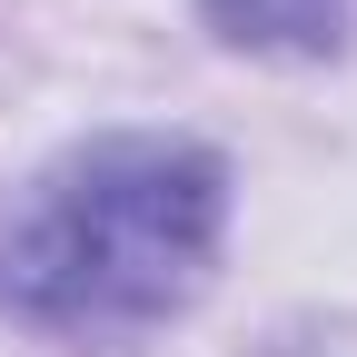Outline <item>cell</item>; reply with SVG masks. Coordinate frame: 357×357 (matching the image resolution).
<instances>
[{"instance_id":"2","label":"cell","mask_w":357,"mask_h":357,"mask_svg":"<svg viewBox=\"0 0 357 357\" xmlns=\"http://www.w3.org/2000/svg\"><path fill=\"white\" fill-rule=\"evenodd\" d=\"M347 0H218V20H238V40H337Z\"/></svg>"},{"instance_id":"1","label":"cell","mask_w":357,"mask_h":357,"mask_svg":"<svg viewBox=\"0 0 357 357\" xmlns=\"http://www.w3.org/2000/svg\"><path fill=\"white\" fill-rule=\"evenodd\" d=\"M218 248V159L189 139H100L10 208L0 298L40 328H139Z\"/></svg>"}]
</instances>
